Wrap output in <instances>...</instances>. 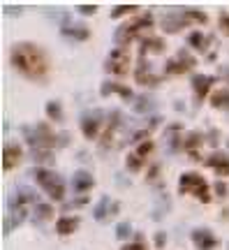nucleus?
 Returning <instances> with one entry per match:
<instances>
[{
    "label": "nucleus",
    "instance_id": "f03ea898",
    "mask_svg": "<svg viewBox=\"0 0 229 250\" xmlns=\"http://www.w3.org/2000/svg\"><path fill=\"white\" fill-rule=\"evenodd\" d=\"M150 28H153V19L148 17H139V19H132V21H127L123 26L116 30V42L118 44H125V42H130L134 37H141L144 33H148Z\"/></svg>",
    "mask_w": 229,
    "mask_h": 250
},
{
    "label": "nucleus",
    "instance_id": "1a4fd4ad",
    "mask_svg": "<svg viewBox=\"0 0 229 250\" xmlns=\"http://www.w3.org/2000/svg\"><path fill=\"white\" fill-rule=\"evenodd\" d=\"M192 241L199 250H211L215 246V236L208 229H194L192 232Z\"/></svg>",
    "mask_w": 229,
    "mask_h": 250
},
{
    "label": "nucleus",
    "instance_id": "a211bd4d",
    "mask_svg": "<svg viewBox=\"0 0 229 250\" xmlns=\"http://www.w3.org/2000/svg\"><path fill=\"white\" fill-rule=\"evenodd\" d=\"M111 90L118 93L121 98H132V90L125 88V86H118V83H104V86H102V93H104V95H109Z\"/></svg>",
    "mask_w": 229,
    "mask_h": 250
},
{
    "label": "nucleus",
    "instance_id": "7ed1b4c3",
    "mask_svg": "<svg viewBox=\"0 0 229 250\" xmlns=\"http://www.w3.org/2000/svg\"><path fill=\"white\" fill-rule=\"evenodd\" d=\"M35 179H37V183L42 186V190H44L51 199H62V195H65V186H62V179L56 174V171L35 169Z\"/></svg>",
    "mask_w": 229,
    "mask_h": 250
},
{
    "label": "nucleus",
    "instance_id": "f8f14e48",
    "mask_svg": "<svg viewBox=\"0 0 229 250\" xmlns=\"http://www.w3.org/2000/svg\"><path fill=\"white\" fill-rule=\"evenodd\" d=\"M194 65V61L190 58V56L185 54V51H181V54L174 58V61L169 62V67H167V72H185V70H190Z\"/></svg>",
    "mask_w": 229,
    "mask_h": 250
},
{
    "label": "nucleus",
    "instance_id": "b1692460",
    "mask_svg": "<svg viewBox=\"0 0 229 250\" xmlns=\"http://www.w3.org/2000/svg\"><path fill=\"white\" fill-rule=\"evenodd\" d=\"M79 12H83V14H93V12H95V7H79Z\"/></svg>",
    "mask_w": 229,
    "mask_h": 250
},
{
    "label": "nucleus",
    "instance_id": "9d476101",
    "mask_svg": "<svg viewBox=\"0 0 229 250\" xmlns=\"http://www.w3.org/2000/svg\"><path fill=\"white\" fill-rule=\"evenodd\" d=\"M21 160V148L14 144H7L5 151H2V162H5V169H14Z\"/></svg>",
    "mask_w": 229,
    "mask_h": 250
},
{
    "label": "nucleus",
    "instance_id": "f257e3e1",
    "mask_svg": "<svg viewBox=\"0 0 229 250\" xmlns=\"http://www.w3.org/2000/svg\"><path fill=\"white\" fill-rule=\"evenodd\" d=\"M12 62L19 72H23L28 79H44L46 77V56L44 51L35 44H28V42H21V44H14L12 49Z\"/></svg>",
    "mask_w": 229,
    "mask_h": 250
},
{
    "label": "nucleus",
    "instance_id": "412c9836",
    "mask_svg": "<svg viewBox=\"0 0 229 250\" xmlns=\"http://www.w3.org/2000/svg\"><path fill=\"white\" fill-rule=\"evenodd\" d=\"M130 232H132L130 223H121V225H118V236H121V239H125V236H127Z\"/></svg>",
    "mask_w": 229,
    "mask_h": 250
},
{
    "label": "nucleus",
    "instance_id": "6e6552de",
    "mask_svg": "<svg viewBox=\"0 0 229 250\" xmlns=\"http://www.w3.org/2000/svg\"><path fill=\"white\" fill-rule=\"evenodd\" d=\"M118 211V204L116 202H111L109 197H102L100 202L95 204V211H93V215H95L97 220L102 223V220H106V218H111V215Z\"/></svg>",
    "mask_w": 229,
    "mask_h": 250
},
{
    "label": "nucleus",
    "instance_id": "39448f33",
    "mask_svg": "<svg viewBox=\"0 0 229 250\" xmlns=\"http://www.w3.org/2000/svg\"><path fill=\"white\" fill-rule=\"evenodd\" d=\"M181 192L197 195L202 202H208V183L199 174H183L181 176Z\"/></svg>",
    "mask_w": 229,
    "mask_h": 250
},
{
    "label": "nucleus",
    "instance_id": "f3484780",
    "mask_svg": "<svg viewBox=\"0 0 229 250\" xmlns=\"http://www.w3.org/2000/svg\"><path fill=\"white\" fill-rule=\"evenodd\" d=\"M62 35L67 37H77V40H88V28L83 26H70V28H62Z\"/></svg>",
    "mask_w": 229,
    "mask_h": 250
},
{
    "label": "nucleus",
    "instance_id": "4be33fe9",
    "mask_svg": "<svg viewBox=\"0 0 229 250\" xmlns=\"http://www.w3.org/2000/svg\"><path fill=\"white\" fill-rule=\"evenodd\" d=\"M123 250H146V246H144L141 241H137V243H132V246H125Z\"/></svg>",
    "mask_w": 229,
    "mask_h": 250
},
{
    "label": "nucleus",
    "instance_id": "5701e85b",
    "mask_svg": "<svg viewBox=\"0 0 229 250\" xmlns=\"http://www.w3.org/2000/svg\"><path fill=\"white\" fill-rule=\"evenodd\" d=\"M127 12H134V7H116L114 17H118V14H127Z\"/></svg>",
    "mask_w": 229,
    "mask_h": 250
},
{
    "label": "nucleus",
    "instance_id": "9b49d317",
    "mask_svg": "<svg viewBox=\"0 0 229 250\" xmlns=\"http://www.w3.org/2000/svg\"><path fill=\"white\" fill-rule=\"evenodd\" d=\"M93 183H95V181H93V176H90L88 171H83V169L74 171V176H72V186H74V190H77V192H86Z\"/></svg>",
    "mask_w": 229,
    "mask_h": 250
},
{
    "label": "nucleus",
    "instance_id": "20e7f679",
    "mask_svg": "<svg viewBox=\"0 0 229 250\" xmlns=\"http://www.w3.org/2000/svg\"><path fill=\"white\" fill-rule=\"evenodd\" d=\"M190 23H206V14L199 12V9H185L181 12V17H167L162 21V28L167 33H176L183 26H190Z\"/></svg>",
    "mask_w": 229,
    "mask_h": 250
},
{
    "label": "nucleus",
    "instance_id": "2eb2a0df",
    "mask_svg": "<svg viewBox=\"0 0 229 250\" xmlns=\"http://www.w3.org/2000/svg\"><path fill=\"white\" fill-rule=\"evenodd\" d=\"M208 165H211L218 174H229V160L225 158V155H220V153H218V155H213L211 160H208Z\"/></svg>",
    "mask_w": 229,
    "mask_h": 250
},
{
    "label": "nucleus",
    "instance_id": "4468645a",
    "mask_svg": "<svg viewBox=\"0 0 229 250\" xmlns=\"http://www.w3.org/2000/svg\"><path fill=\"white\" fill-rule=\"evenodd\" d=\"M77 227H79V220H77V218H70V215H65V218H61V220L56 223V232L58 234H72Z\"/></svg>",
    "mask_w": 229,
    "mask_h": 250
},
{
    "label": "nucleus",
    "instance_id": "aec40b11",
    "mask_svg": "<svg viewBox=\"0 0 229 250\" xmlns=\"http://www.w3.org/2000/svg\"><path fill=\"white\" fill-rule=\"evenodd\" d=\"M46 111H49V116L56 118V121H61V118H62L61 104H58V102H49V104H46Z\"/></svg>",
    "mask_w": 229,
    "mask_h": 250
},
{
    "label": "nucleus",
    "instance_id": "dca6fc26",
    "mask_svg": "<svg viewBox=\"0 0 229 250\" xmlns=\"http://www.w3.org/2000/svg\"><path fill=\"white\" fill-rule=\"evenodd\" d=\"M194 90H197V98L202 100L206 93H208V88H211V79L208 77H194Z\"/></svg>",
    "mask_w": 229,
    "mask_h": 250
},
{
    "label": "nucleus",
    "instance_id": "0eeeda50",
    "mask_svg": "<svg viewBox=\"0 0 229 250\" xmlns=\"http://www.w3.org/2000/svg\"><path fill=\"white\" fill-rule=\"evenodd\" d=\"M100 123H102V114H100V109L88 111L86 116L81 118V130H83V137H86V139L97 137V132H100Z\"/></svg>",
    "mask_w": 229,
    "mask_h": 250
},
{
    "label": "nucleus",
    "instance_id": "423d86ee",
    "mask_svg": "<svg viewBox=\"0 0 229 250\" xmlns=\"http://www.w3.org/2000/svg\"><path fill=\"white\" fill-rule=\"evenodd\" d=\"M106 67H109V72L116 74V77H125V74L130 72V54L123 51V49H114V51L109 54Z\"/></svg>",
    "mask_w": 229,
    "mask_h": 250
},
{
    "label": "nucleus",
    "instance_id": "6ab92c4d",
    "mask_svg": "<svg viewBox=\"0 0 229 250\" xmlns=\"http://www.w3.org/2000/svg\"><path fill=\"white\" fill-rule=\"evenodd\" d=\"M190 44L204 51L206 46L211 44V40H208V35H202V33H192V35H190Z\"/></svg>",
    "mask_w": 229,
    "mask_h": 250
},
{
    "label": "nucleus",
    "instance_id": "ddd939ff",
    "mask_svg": "<svg viewBox=\"0 0 229 250\" xmlns=\"http://www.w3.org/2000/svg\"><path fill=\"white\" fill-rule=\"evenodd\" d=\"M150 151H153V144H150V142L139 144V148L132 153V158H127V165H130L132 169H139V162L144 160L146 155H150Z\"/></svg>",
    "mask_w": 229,
    "mask_h": 250
}]
</instances>
